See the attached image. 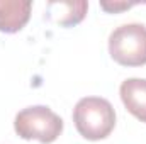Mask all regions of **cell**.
<instances>
[{
  "instance_id": "6da1fadb",
  "label": "cell",
  "mask_w": 146,
  "mask_h": 144,
  "mask_svg": "<svg viewBox=\"0 0 146 144\" xmlns=\"http://www.w3.org/2000/svg\"><path fill=\"white\" fill-rule=\"evenodd\" d=\"M73 122L80 136L88 141H99L112 132L115 112L112 104L102 97H85L73 108Z\"/></svg>"
},
{
  "instance_id": "7a4b0ae2",
  "label": "cell",
  "mask_w": 146,
  "mask_h": 144,
  "mask_svg": "<svg viewBox=\"0 0 146 144\" xmlns=\"http://www.w3.org/2000/svg\"><path fill=\"white\" fill-rule=\"evenodd\" d=\"M14 129L22 139H36L49 144L63 132V120L46 105H33L15 115Z\"/></svg>"
},
{
  "instance_id": "3957f363",
  "label": "cell",
  "mask_w": 146,
  "mask_h": 144,
  "mask_svg": "<svg viewBox=\"0 0 146 144\" xmlns=\"http://www.w3.org/2000/svg\"><path fill=\"white\" fill-rule=\"evenodd\" d=\"M109 53L122 66L146 65V27L143 24H122L109 36Z\"/></svg>"
},
{
  "instance_id": "277c9868",
  "label": "cell",
  "mask_w": 146,
  "mask_h": 144,
  "mask_svg": "<svg viewBox=\"0 0 146 144\" xmlns=\"http://www.w3.org/2000/svg\"><path fill=\"white\" fill-rule=\"evenodd\" d=\"M33 3L29 0H0V31L17 32L31 17Z\"/></svg>"
},
{
  "instance_id": "5b68a950",
  "label": "cell",
  "mask_w": 146,
  "mask_h": 144,
  "mask_svg": "<svg viewBox=\"0 0 146 144\" xmlns=\"http://www.w3.org/2000/svg\"><path fill=\"white\" fill-rule=\"evenodd\" d=\"M121 100L126 108L141 122H146V80L127 78L121 85Z\"/></svg>"
},
{
  "instance_id": "8992f818",
  "label": "cell",
  "mask_w": 146,
  "mask_h": 144,
  "mask_svg": "<svg viewBox=\"0 0 146 144\" xmlns=\"http://www.w3.org/2000/svg\"><path fill=\"white\" fill-rule=\"evenodd\" d=\"M88 9L85 0H65V2H49L46 17L60 26H75L83 20Z\"/></svg>"
},
{
  "instance_id": "52a82bcc",
  "label": "cell",
  "mask_w": 146,
  "mask_h": 144,
  "mask_svg": "<svg viewBox=\"0 0 146 144\" xmlns=\"http://www.w3.org/2000/svg\"><path fill=\"white\" fill-rule=\"evenodd\" d=\"M134 3H127V2H100V7L107 12H119V10H126L129 7H133Z\"/></svg>"
}]
</instances>
